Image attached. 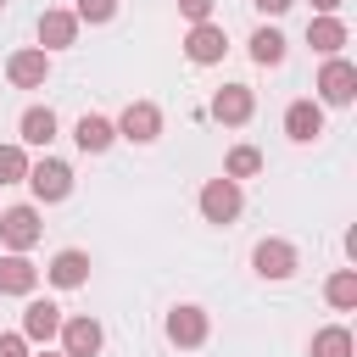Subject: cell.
<instances>
[{"mask_svg": "<svg viewBox=\"0 0 357 357\" xmlns=\"http://www.w3.org/2000/svg\"><path fill=\"white\" fill-rule=\"evenodd\" d=\"M340 6H346V0H312V11H318V17H335Z\"/></svg>", "mask_w": 357, "mask_h": 357, "instance_id": "obj_29", "label": "cell"}, {"mask_svg": "<svg viewBox=\"0 0 357 357\" xmlns=\"http://www.w3.org/2000/svg\"><path fill=\"white\" fill-rule=\"evenodd\" d=\"M251 6H257V11H268V17H279V11H290L296 0H251Z\"/></svg>", "mask_w": 357, "mask_h": 357, "instance_id": "obj_28", "label": "cell"}, {"mask_svg": "<svg viewBox=\"0 0 357 357\" xmlns=\"http://www.w3.org/2000/svg\"><path fill=\"white\" fill-rule=\"evenodd\" d=\"M251 268H257L262 279H290V273H296V245H290V240H262V245L251 251Z\"/></svg>", "mask_w": 357, "mask_h": 357, "instance_id": "obj_11", "label": "cell"}, {"mask_svg": "<svg viewBox=\"0 0 357 357\" xmlns=\"http://www.w3.org/2000/svg\"><path fill=\"white\" fill-rule=\"evenodd\" d=\"M56 139V112L50 106H28L22 112V145H50Z\"/></svg>", "mask_w": 357, "mask_h": 357, "instance_id": "obj_19", "label": "cell"}, {"mask_svg": "<svg viewBox=\"0 0 357 357\" xmlns=\"http://www.w3.org/2000/svg\"><path fill=\"white\" fill-rule=\"evenodd\" d=\"M0 6H6V0H0Z\"/></svg>", "mask_w": 357, "mask_h": 357, "instance_id": "obj_31", "label": "cell"}, {"mask_svg": "<svg viewBox=\"0 0 357 357\" xmlns=\"http://www.w3.org/2000/svg\"><path fill=\"white\" fill-rule=\"evenodd\" d=\"M0 357H28V340L22 335H0Z\"/></svg>", "mask_w": 357, "mask_h": 357, "instance_id": "obj_27", "label": "cell"}, {"mask_svg": "<svg viewBox=\"0 0 357 357\" xmlns=\"http://www.w3.org/2000/svg\"><path fill=\"white\" fill-rule=\"evenodd\" d=\"M251 173H262V151H257V145H234L229 162H223V178L240 184V178H251Z\"/></svg>", "mask_w": 357, "mask_h": 357, "instance_id": "obj_23", "label": "cell"}, {"mask_svg": "<svg viewBox=\"0 0 357 357\" xmlns=\"http://www.w3.org/2000/svg\"><path fill=\"white\" fill-rule=\"evenodd\" d=\"M240 201H245V195H240L234 178H206V184H201V218H206V223H234V218H240Z\"/></svg>", "mask_w": 357, "mask_h": 357, "instance_id": "obj_2", "label": "cell"}, {"mask_svg": "<svg viewBox=\"0 0 357 357\" xmlns=\"http://www.w3.org/2000/svg\"><path fill=\"white\" fill-rule=\"evenodd\" d=\"M357 346H351V329L346 324H329V329H318L312 335V357H351Z\"/></svg>", "mask_w": 357, "mask_h": 357, "instance_id": "obj_20", "label": "cell"}, {"mask_svg": "<svg viewBox=\"0 0 357 357\" xmlns=\"http://www.w3.org/2000/svg\"><path fill=\"white\" fill-rule=\"evenodd\" d=\"M61 335V307L56 301H28L22 307V340H56Z\"/></svg>", "mask_w": 357, "mask_h": 357, "instance_id": "obj_14", "label": "cell"}, {"mask_svg": "<svg viewBox=\"0 0 357 357\" xmlns=\"http://www.w3.org/2000/svg\"><path fill=\"white\" fill-rule=\"evenodd\" d=\"M251 112H257V100H251V89H245V84H223V89L212 95V117H218V123H229V128L251 123Z\"/></svg>", "mask_w": 357, "mask_h": 357, "instance_id": "obj_9", "label": "cell"}, {"mask_svg": "<svg viewBox=\"0 0 357 357\" xmlns=\"http://www.w3.org/2000/svg\"><path fill=\"white\" fill-rule=\"evenodd\" d=\"M324 301H329V307H340V312H351V307H357V273H351V268L329 273V284H324Z\"/></svg>", "mask_w": 357, "mask_h": 357, "instance_id": "obj_22", "label": "cell"}, {"mask_svg": "<svg viewBox=\"0 0 357 357\" xmlns=\"http://www.w3.org/2000/svg\"><path fill=\"white\" fill-rule=\"evenodd\" d=\"M33 284H39V268H33L28 257L6 251V257H0V296H33Z\"/></svg>", "mask_w": 357, "mask_h": 357, "instance_id": "obj_15", "label": "cell"}, {"mask_svg": "<svg viewBox=\"0 0 357 357\" xmlns=\"http://www.w3.org/2000/svg\"><path fill=\"white\" fill-rule=\"evenodd\" d=\"M112 128H117L123 139H134V145H151V139L162 134V112H156L151 100H128V106H123V117H117Z\"/></svg>", "mask_w": 357, "mask_h": 357, "instance_id": "obj_5", "label": "cell"}, {"mask_svg": "<svg viewBox=\"0 0 357 357\" xmlns=\"http://www.w3.org/2000/svg\"><path fill=\"white\" fill-rule=\"evenodd\" d=\"M307 45L329 61V56H340V45H346V22L340 17H312L307 22Z\"/></svg>", "mask_w": 357, "mask_h": 357, "instance_id": "obj_17", "label": "cell"}, {"mask_svg": "<svg viewBox=\"0 0 357 357\" xmlns=\"http://www.w3.org/2000/svg\"><path fill=\"white\" fill-rule=\"evenodd\" d=\"M351 95H357V67H351L346 56H329L324 73H318V100H329V106H351Z\"/></svg>", "mask_w": 357, "mask_h": 357, "instance_id": "obj_4", "label": "cell"}, {"mask_svg": "<svg viewBox=\"0 0 357 357\" xmlns=\"http://www.w3.org/2000/svg\"><path fill=\"white\" fill-rule=\"evenodd\" d=\"M73 139H78V151H89V156H95V151H106V145L117 139V128H112L106 117L84 112V117H78V128H73Z\"/></svg>", "mask_w": 357, "mask_h": 357, "instance_id": "obj_18", "label": "cell"}, {"mask_svg": "<svg viewBox=\"0 0 357 357\" xmlns=\"http://www.w3.org/2000/svg\"><path fill=\"white\" fill-rule=\"evenodd\" d=\"M45 279H50L56 290H78V284L89 279V257L67 245V251H56V257H50V268H45Z\"/></svg>", "mask_w": 357, "mask_h": 357, "instance_id": "obj_13", "label": "cell"}, {"mask_svg": "<svg viewBox=\"0 0 357 357\" xmlns=\"http://www.w3.org/2000/svg\"><path fill=\"white\" fill-rule=\"evenodd\" d=\"M73 39H78V17H73V11H45V17H39V50H45V56H50V50H67Z\"/></svg>", "mask_w": 357, "mask_h": 357, "instance_id": "obj_16", "label": "cell"}, {"mask_svg": "<svg viewBox=\"0 0 357 357\" xmlns=\"http://www.w3.org/2000/svg\"><path fill=\"white\" fill-rule=\"evenodd\" d=\"M212 6H218V0H178V11L190 17V28H195V22H212Z\"/></svg>", "mask_w": 357, "mask_h": 357, "instance_id": "obj_26", "label": "cell"}, {"mask_svg": "<svg viewBox=\"0 0 357 357\" xmlns=\"http://www.w3.org/2000/svg\"><path fill=\"white\" fill-rule=\"evenodd\" d=\"M39 234H45V229H39V212H33V206H6V212H0V240H6V251L22 257V251L39 245Z\"/></svg>", "mask_w": 357, "mask_h": 357, "instance_id": "obj_3", "label": "cell"}, {"mask_svg": "<svg viewBox=\"0 0 357 357\" xmlns=\"http://www.w3.org/2000/svg\"><path fill=\"white\" fill-rule=\"evenodd\" d=\"M100 324L84 312V318H61V357H95L100 351Z\"/></svg>", "mask_w": 357, "mask_h": 357, "instance_id": "obj_7", "label": "cell"}, {"mask_svg": "<svg viewBox=\"0 0 357 357\" xmlns=\"http://www.w3.org/2000/svg\"><path fill=\"white\" fill-rule=\"evenodd\" d=\"M206 329H212V324H206V312H201V307H173V312H167V340H173V346H184V351H190V346H201V340H206Z\"/></svg>", "mask_w": 357, "mask_h": 357, "instance_id": "obj_12", "label": "cell"}, {"mask_svg": "<svg viewBox=\"0 0 357 357\" xmlns=\"http://www.w3.org/2000/svg\"><path fill=\"white\" fill-rule=\"evenodd\" d=\"M28 178V151L22 145H0V184H22Z\"/></svg>", "mask_w": 357, "mask_h": 357, "instance_id": "obj_24", "label": "cell"}, {"mask_svg": "<svg viewBox=\"0 0 357 357\" xmlns=\"http://www.w3.org/2000/svg\"><path fill=\"white\" fill-rule=\"evenodd\" d=\"M39 201H67L73 195V167L61 156H45V162H28V178H22Z\"/></svg>", "mask_w": 357, "mask_h": 357, "instance_id": "obj_1", "label": "cell"}, {"mask_svg": "<svg viewBox=\"0 0 357 357\" xmlns=\"http://www.w3.org/2000/svg\"><path fill=\"white\" fill-rule=\"evenodd\" d=\"M284 134H290L296 145H312V139L324 134V106H318V100H290V106H284Z\"/></svg>", "mask_w": 357, "mask_h": 357, "instance_id": "obj_10", "label": "cell"}, {"mask_svg": "<svg viewBox=\"0 0 357 357\" xmlns=\"http://www.w3.org/2000/svg\"><path fill=\"white\" fill-rule=\"evenodd\" d=\"M73 17H78V22H112V17H117V0H78Z\"/></svg>", "mask_w": 357, "mask_h": 357, "instance_id": "obj_25", "label": "cell"}, {"mask_svg": "<svg viewBox=\"0 0 357 357\" xmlns=\"http://www.w3.org/2000/svg\"><path fill=\"white\" fill-rule=\"evenodd\" d=\"M223 50H229V33H223L218 22H195V28L184 33V56H190L195 67H212V61H223Z\"/></svg>", "mask_w": 357, "mask_h": 357, "instance_id": "obj_6", "label": "cell"}, {"mask_svg": "<svg viewBox=\"0 0 357 357\" xmlns=\"http://www.w3.org/2000/svg\"><path fill=\"white\" fill-rule=\"evenodd\" d=\"M6 78H11L17 89H39V84L50 78V56H45V50H11V56H6Z\"/></svg>", "mask_w": 357, "mask_h": 357, "instance_id": "obj_8", "label": "cell"}, {"mask_svg": "<svg viewBox=\"0 0 357 357\" xmlns=\"http://www.w3.org/2000/svg\"><path fill=\"white\" fill-rule=\"evenodd\" d=\"M251 61L279 67V61H284V33H279V28H257V33H251Z\"/></svg>", "mask_w": 357, "mask_h": 357, "instance_id": "obj_21", "label": "cell"}, {"mask_svg": "<svg viewBox=\"0 0 357 357\" xmlns=\"http://www.w3.org/2000/svg\"><path fill=\"white\" fill-rule=\"evenodd\" d=\"M39 357H61V351H39Z\"/></svg>", "mask_w": 357, "mask_h": 357, "instance_id": "obj_30", "label": "cell"}]
</instances>
